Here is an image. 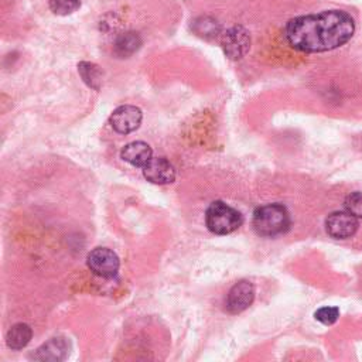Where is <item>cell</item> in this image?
<instances>
[{
    "label": "cell",
    "instance_id": "cell-1",
    "mask_svg": "<svg viewBox=\"0 0 362 362\" xmlns=\"http://www.w3.org/2000/svg\"><path fill=\"white\" fill-rule=\"evenodd\" d=\"M355 33L354 19L344 11H324L287 22L284 36L301 53H327L346 44Z\"/></svg>",
    "mask_w": 362,
    "mask_h": 362
},
{
    "label": "cell",
    "instance_id": "cell-2",
    "mask_svg": "<svg viewBox=\"0 0 362 362\" xmlns=\"http://www.w3.org/2000/svg\"><path fill=\"white\" fill-rule=\"evenodd\" d=\"M252 224L259 235L276 236L290 228V215L282 204H267L255 211Z\"/></svg>",
    "mask_w": 362,
    "mask_h": 362
},
{
    "label": "cell",
    "instance_id": "cell-3",
    "mask_svg": "<svg viewBox=\"0 0 362 362\" xmlns=\"http://www.w3.org/2000/svg\"><path fill=\"white\" fill-rule=\"evenodd\" d=\"M243 222L239 211L224 201H214L205 212V225L215 235H228L235 232Z\"/></svg>",
    "mask_w": 362,
    "mask_h": 362
},
{
    "label": "cell",
    "instance_id": "cell-4",
    "mask_svg": "<svg viewBox=\"0 0 362 362\" xmlns=\"http://www.w3.org/2000/svg\"><path fill=\"white\" fill-rule=\"evenodd\" d=\"M221 47L229 60L238 61L251 50V35L243 26H234L221 35Z\"/></svg>",
    "mask_w": 362,
    "mask_h": 362
},
{
    "label": "cell",
    "instance_id": "cell-5",
    "mask_svg": "<svg viewBox=\"0 0 362 362\" xmlns=\"http://www.w3.org/2000/svg\"><path fill=\"white\" fill-rule=\"evenodd\" d=\"M88 267L97 276L111 279L115 277L121 267V260L118 255L108 248H95L88 253L87 258Z\"/></svg>",
    "mask_w": 362,
    "mask_h": 362
},
{
    "label": "cell",
    "instance_id": "cell-6",
    "mask_svg": "<svg viewBox=\"0 0 362 362\" xmlns=\"http://www.w3.org/2000/svg\"><path fill=\"white\" fill-rule=\"evenodd\" d=\"M143 114L138 107L122 105L114 111L111 115V126L115 132L121 135H129L140 128Z\"/></svg>",
    "mask_w": 362,
    "mask_h": 362
},
{
    "label": "cell",
    "instance_id": "cell-7",
    "mask_svg": "<svg viewBox=\"0 0 362 362\" xmlns=\"http://www.w3.org/2000/svg\"><path fill=\"white\" fill-rule=\"evenodd\" d=\"M325 229L331 238L346 239L358 231V218L348 211H337L325 219Z\"/></svg>",
    "mask_w": 362,
    "mask_h": 362
},
{
    "label": "cell",
    "instance_id": "cell-8",
    "mask_svg": "<svg viewBox=\"0 0 362 362\" xmlns=\"http://www.w3.org/2000/svg\"><path fill=\"white\" fill-rule=\"evenodd\" d=\"M255 298V287L248 280H241L232 286L227 296L225 310L229 314H238L246 310Z\"/></svg>",
    "mask_w": 362,
    "mask_h": 362
},
{
    "label": "cell",
    "instance_id": "cell-9",
    "mask_svg": "<svg viewBox=\"0 0 362 362\" xmlns=\"http://www.w3.org/2000/svg\"><path fill=\"white\" fill-rule=\"evenodd\" d=\"M143 176L153 184H171L176 180V170L167 159L152 157L143 167Z\"/></svg>",
    "mask_w": 362,
    "mask_h": 362
},
{
    "label": "cell",
    "instance_id": "cell-10",
    "mask_svg": "<svg viewBox=\"0 0 362 362\" xmlns=\"http://www.w3.org/2000/svg\"><path fill=\"white\" fill-rule=\"evenodd\" d=\"M70 354V342L63 337H56L43 344L32 358L36 361H64Z\"/></svg>",
    "mask_w": 362,
    "mask_h": 362
},
{
    "label": "cell",
    "instance_id": "cell-11",
    "mask_svg": "<svg viewBox=\"0 0 362 362\" xmlns=\"http://www.w3.org/2000/svg\"><path fill=\"white\" fill-rule=\"evenodd\" d=\"M121 157L126 163H129L135 167H142L143 169L150 162V159L153 157V150L145 142H132L122 149Z\"/></svg>",
    "mask_w": 362,
    "mask_h": 362
},
{
    "label": "cell",
    "instance_id": "cell-12",
    "mask_svg": "<svg viewBox=\"0 0 362 362\" xmlns=\"http://www.w3.org/2000/svg\"><path fill=\"white\" fill-rule=\"evenodd\" d=\"M33 331L29 324L18 322L15 324L6 334V344L11 349L19 351L23 349L32 339Z\"/></svg>",
    "mask_w": 362,
    "mask_h": 362
},
{
    "label": "cell",
    "instance_id": "cell-13",
    "mask_svg": "<svg viewBox=\"0 0 362 362\" xmlns=\"http://www.w3.org/2000/svg\"><path fill=\"white\" fill-rule=\"evenodd\" d=\"M142 46V39L138 33L135 32H128L123 33L122 36H119L115 42V53L125 59L132 56L133 53H136Z\"/></svg>",
    "mask_w": 362,
    "mask_h": 362
},
{
    "label": "cell",
    "instance_id": "cell-14",
    "mask_svg": "<svg viewBox=\"0 0 362 362\" xmlns=\"http://www.w3.org/2000/svg\"><path fill=\"white\" fill-rule=\"evenodd\" d=\"M193 30L195 35L204 39H214L221 35V25L211 16H201L194 20Z\"/></svg>",
    "mask_w": 362,
    "mask_h": 362
},
{
    "label": "cell",
    "instance_id": "cell-15",
    "mask_svg": "<svg viewBox=\"0 0 362 362\" xmlns=\"http://www.w3.org/2000/svg\"><path fill=\"white\" fill-rule=\"evenodd\" d=\"M78 71H80V76L83 77L84 83L90 88L97 90V91L101 88V85H102V71L97 64L83 61V63L78 64Z\"/></svg>",
    "mask_w": 362,
    "mask_h": 362
},
{
    "label": "cell",
    "instance_id": "cell-16",
    "mask_svg": "<svg viewBox=\"0 0 362 362\" xmlns=\"http://www.w3.org/2000/svg\"><path fill=\"white\" fill-rule=\"evenodd\" d=\"M49 5L54 15L68 16L80 9L81 0H49Z\"/></svg>",
    "mask_w": 362,
    "mask_h": 362
},
{
    "label": "cell",
    "instance_id": "cell-17",
    "mask_svg": "<svg viewBox=\"0 0 362 362\" xmlns=\"http://www.w3.org/2000/svg\"><path fill=\"white\" fill-rule=\"evenodd\" d=\"M344 207L354 217L362 218V193L355 191V193H351L349 195H346V198L344 201Z\"/></svg>",
    "mask_w": 362,
    "mask_h": 362
},
{
    "label": "cell",
    "instance_id": "cell-18",
    "mask_svg": "<svg viewBox=\"0 0 362 362\" xmlns=\"http://www.w3.org/2000/svg\"><path fill=\"white\" fill-rule=\"evenodd\" d=\"M314 317L317 321H320L324 325L334 324L339 317V310L337 307H321L314 313Z\"/></svg>",
    "mask_w": 362,
    "mask_h": 362
}]
</instances>
